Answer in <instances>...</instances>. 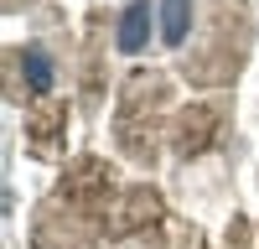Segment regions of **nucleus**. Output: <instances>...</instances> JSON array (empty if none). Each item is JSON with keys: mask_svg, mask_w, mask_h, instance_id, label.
I'll use <instances>...</instances> for the list:
<instances>
[{"mask_svg": "<svg viewBox=\"0 0 259 249\" xmlns=\"http://www.w3.org/2000/svg\"><path fill=\"white\" fill-rule=\"evenodd\" d=\"M150 36V0H130L119 21V52H140Z\"/></svg>", "mask_w": 259, "mask_h": 249, "instance_id": "1", "label": "nucleus"}, {"mask_svg": "<svg viewBox=\"0 0 259 249\" xmlns=\"http://www.w3.org/2000/svg\"><path fill=\"white\" fill-rule=\"evenodd\" d=\"M192 26V0H166V47H182Z\"/></svg>", "mask_w": 259, "mask_h": 249, "instance_id": "2", "label": "nucleus"}]
</instances>
